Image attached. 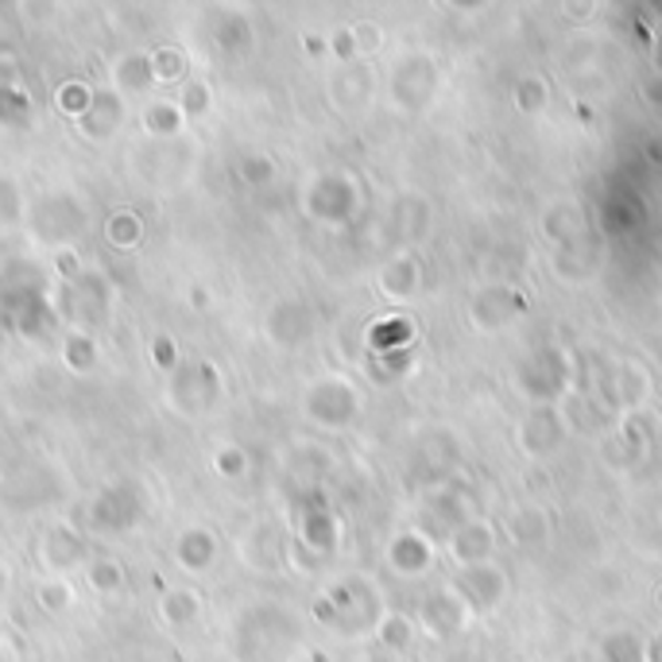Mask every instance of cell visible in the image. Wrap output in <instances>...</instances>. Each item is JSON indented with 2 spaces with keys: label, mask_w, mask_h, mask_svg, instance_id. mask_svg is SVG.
Instances as JSON below:
<instances>
[{
  "label": "cell",
  "mask_w": 662,
  "mask_h": 662,
  "mask_svg": "<svg viewBox=\"0 0 662 662\" xmlns=\"http://www.w3.org/2000/svg\"><path fill=\"white\" fill-rule=\"evenodd\" d=\"M435 82H438L435 62H430L427 54H411L407 62H399L391 93H396V101L407 109V113H415V109H422L430 101V93H435Z\"/></svg>",
  "instance_id": "cell-7"
},
{
  "label": "cell",
  "mask_w": 662,
  "mask_h": 662,
  "mask_svg": "<svg viewBox=\"0 0 662 662\" xmlns=\"http://www.w3.org/2000/svg\"><path fill=\"white\" fill-rule=\"evenodd\" d=\"M388 558H391V570L404 573V578H415V573L430 570V558H435V550H430V542L422 539V534L407 531V534H399V539L391 542Z\"/></svg>",
  "instance_id": "cell-10"
},
{
  "label": "cell",
  "mask_w": 662,
  "mask_h": 662,
  "mask_svg": "<svg viewBox=\"0 0 662 662\" xmlns=\"http://www.w3.org/2000/svg\"><path fill=\"white\" fill-rule=\"evenodd\" d=\"M492 550H496V531L488 519L469 516L449 531V558H454L461 570L480 562H492Z\"/></svg>",
  "instance_id": "cell-5"
},
{
  "label": "cell",
  "mask_w": 662,
  "mask_h": 662,
  "mask_svg": "<svg viewBox=\"0 0 662 662\" xmlns=\"http://www.w3.org/2000/svg\"><path fill=\"white\" fill-rule=\"evenodd\" d=\"M415 640V620L399 617V612H388V617L380 620V643L388 651H407Z\"/></svg>",
  "instance_id": "cell-15"
},
{
  "label": "cell",
  "mask_w": 662,
  "mask_h": 662,
  "mask_svg": "<svg viewBox=\"0 0 662 662\" xmlns=\"http://www.w3.org/2000/svg\"><path fill=\"white\" fill-rule=\"evenodd\" d=\"M612 391H617V404L624 407V411H635V407L648 399L651 380L635 360H624V365L617 368V384H612Z\"/></svg>",
  "instance_id": "cell-12"
},
{
  "label": "cell",
  "mask_w": 662,
  "mask_h": 662,
  "mask_svg": "<svg viewBox=\"0 0 662 662\" xmlns=\"http://www.w3.org/2000/svg\"><path fill=\"white\" fill-rule=\"evenodd\" d=\"M511 105H516V113H523V116H539L542 109L550 105V85H547V78H539V74L519 78V82L511 85Z\"/></svg>",
  "instance_id": "cell-13"
},
{
  "label": "cell",
  "mask_w": 662,
  "mask_h": 662,
  "mask_svg": "<svg viewBox=\"0 0 662 662\" xmlns=\"http://www.w3.org/2000/svg\"><path fill=\"white\" fill-rule=\"evenodd\" d=\"M643 155H648L651 167L662 171V132H655V136H648V144H643Z\"/></svg>",
  "instance_id": "cell-18"
},
{
  "label": "cell",
  "mask_w": 662,
  "mask_h": 662,
  "mask_svg": "<svg viewBox=\"0 0 662 662\" xmlns=\"http://www.w3.org/2000/svg\"><path fill=\"white\" fill-rule=\"evenodd\" d=\"M643 662H662V628L651 640H643Z\"/></svg>",
  "instance_id": "cell-19"
},
{
  "label": "cell",
  "mask_w": 662,
  "mask_h": 662,
  "mask_svg": "<svg viewBox=\"0 0 662 662\" xmlns=\"http://www.w3.org/2000/svg\"><path fill=\"white\" fill-rule=\"evenodd\" d=\"M508 534L519 550H547L550 542V519L542 508H519L508 516Z\"/></svg>",
  "instance_id": "cell-9"
},
{
  "label": "cell",
  "mask_w": 662,
  "mask_h": 662,
  "mask_svg": "<svg viewBox=\"0 0 662 662\" xmlns=\"http://www.w3.org/2000/svg\"><path fill=\"white\" fill-rule=\"evenodd\" d=\"M419 283H422V267L415 256H396L380 275V287L388 291L391 298H411L415 291H419Z\"/></svg>",
  "instance_id": "cell-11"
},
{
  "label": "cell",
  "mask_w": 662,
  "mask_h": 662,
  "mask_svg": "<svg viewBox=\"0 0 662 662\" xmlns=\"http://www.w3.org/2000/svg\"><path fill=\"white\" fill-rule=\"evenodd\" d=\"M655 609L662 612V581H659V589H655Z\"/></svg>",
  "instance_id": "cell-20"
},
{
  "label": "cell",
  "mask_w": 662,
  "mask_h": 662,
  "mask_svg": "<svg viewBox=\"0 0 662 662\" xmlns=\"http://www.w3.org/2000/svg\"><path fill=\"white\" fill-rule=\"evenodd\" d=\"M539 228H542V236H547V241L554 244L558 252H570L573 244L585 241L589 221H585V210H581V202L558 198V202H550V206L542 210Z\"/></svg>",
  "instance_id": "cell-6"
},
{
  "label": "cell",
  "mask_w": 662,
  "mask_h": 662,
  "mask_svg": "<svg viewBox=\"0 0 662 662\" xmlns=\"http://www.w3.org/2000/svg\"><path fill=\"white\" fill-rule=\"evenodd\" d=\"M194 612H198V601H194V597H171V601L163 604V620H167V624H183V620H191Z\"/></svg>",
  "instance_id": "cell-16"
},
{
  "label": "cell",
  "mask_w": 662,
  "mask_h": 662,
  "mask_svg": "<svg viewBox=\"0 0 662 662\" xmlns=\"http://www.w3.org/2000/svg\"><path fill=\"white\" fill-rule=\"evenodd\" d=\"M640 93H643V101L655 109V113H662V70H659V74H651L648 82L640 85Z\"/></svg>",
  "instance_id": "cell-17"
},
{
  "label": "cell",
  "mask_w": 662,
  "mask_h": 662,
  "mask_svg": "<svg viewBox=\"0 0 662 662\" xmlns=\"http://www.w3.org/2000/svg\"><path fill=\"white\" fill-rule=\"evenodd\" d=\"M523 310V295L508 283H492V287H480L469 303V318L480 334H500L503 326H511V318Z\"/></svg>",
  "instance_id": "cell-3"
},
{
  "label": "cell",
  "mask_w": 662,
  "mask_h": 662,
  "mask_svg": "<svg viewBox=\"0 0 662 662\" xmlns=\"http://www.w3.org/2000/svg\"><path fill=\"white\" fill-rule=\"evenodd\" d=\"M566 435H570V427L558 415V407H531V415L519 422L516 441L527 457H550L566 441Z\"/></svg>",
  "instance_id": "cell-4"
},
{
  "label": "cell",
  "mask_w": 662,
  "mask_h": 662,
  "mask_svg": "<svg viewBox=\"0 0 662 662\" xmlns=\"http://www.w3.org/2000/svg\"><path fill=\"white\" fill-rule=\"evenodd\" d=\"M601 659L604 662H643V640L635 632H609L601 640Z\"/></svg>",
  "instance_id": "cell-14"
},
{
  "label": "cell",
  "mask_w": 662,
  "mask_h": 662,
  "mask_svg": "<svg viewBox=\"0 0 662 662\" xmlns=\"http://www.w3.org/2000/svg\"><path fill=\"white\" fill-rule=\"evenodd\" d=\"M465 620H469V609H465L461 597H457L454 589H438V593H430L427 601H422L419 624H422V632L435 635V640L457 635L465 628Z\"/></svg>",
  "instance_id": "cell-8"
},
{
  "label": "cell",
  "mask_w": 662,
  "mask_h": 662,
  "mask_svg": "<svg viewBox=\"0 0 662 662\" xmlns=\"http://www.w3.org/2000/svg\"><path fill=\"white\" fill-rule=\"evenodd\" d=\"M516 380L523 396L534 399V407H554V399L570 388V360L562 349H542L519 365Z\"/></svg>",
  "instance_id": "cell-1"
},
{
  "label": "cell",
  "mask_w": 662,
  "mask_h": 662,
  "mask_svg": "<svg viewBox=\"0 0 662 662\" xmlns=\"http://www.w3.org/2000/svg\"><path fill=\"white\" fill-rule=\"evenodd\" d=\"M457 597H461V604L469 612H492L503 604V597H508V573L500 570L496 562H480V566H469V570L457 573L454 585Z\"/></svg>",
  "instance_id": "cell-2"
}]
</instances>
